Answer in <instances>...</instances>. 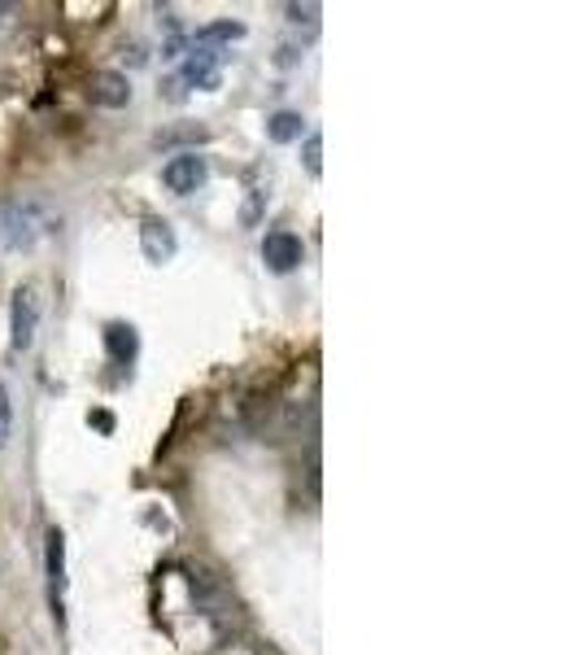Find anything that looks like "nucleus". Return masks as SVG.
I'll return each instance as SVG.
<instances>
[{"instance_id":"10","label":"nucleus","mask_w":580,"mask_h":655,"mask_svg":"<svg viewBox=\"0 0 580 655\" xmlns=\"http://www.w3.org/2000/svg\"><path fill=\"white\" fill-rule=\"evenodd\" d=\"M240 35H245V27L231 22V18H222V22H210V27H201V31L193 35V49H210V53H215L218 44H231V40H240Z\"/></svg>"},{"instance_id":"6","label":"nucleus","mask_w":580,"mask_h":655,"mask_svg":"<svg viewBox=\"0 0 580 655\" xmlns=\"http://www.w3.org/2000/svg\"><path fill=\"white\" fill-rule=\"evenodd\" d=\"M87 96L101 105V110H123L132 101V83L123 71H96L87 79Z\"/></svg>"},{"instance_id":"2","label":"nucleus","mask_w":580,"mask_h":655,"mask_svg":"<svg viewBox=\"0 0 580 655\" xmlns=\"http://www.w3.org/2000/svg\"><path fill=\"white\" fill-rule=\"evenodd\" d=\"M35 328H40V293L35 285H18L9 301V341L18 355L35 346Z\"/></svg>"},{"instance_id":"12","label":"nucleus","mask_w":580,"mask_h":655,"mask_svg":"<svg viewBox=\"0 0 580 655\" xmlns=\"http://www.w3.org/2000/svg\"><path fill=\"white\" fill-rule=\"evenodd\" d=\"M206 136H210L206 127H175V132H162V136H157L153 145H157V149H170V145H201Z\"/></svg>"},{"instance_id":"8","label":"nucleus","mask_w":580,"mask_h":655,"mask_svg":"<svg viewBox=\"0 0 580 655\" xmlns=\"http://www.w3.org/2000/svg\"><path fill=\"white\" fill-rule=\"evenodd\" d=\"M179 83L188 88H218V53L210 49H193L179 66Z\"/></svg>"},{"instance_id":"14","label":"nucleus","mask_w":580,"mask_h":655,"mask_svg":"<svg viewBox=\"0 0 580 655\" xmlns=\"http://www.w3.org/2000/svg\"><path fill=\"white\" fill-rule=\"evenodd\" d=\"M9 437H13V402H9V389L0 380V450L9 446Z\"/></svg>"},{"instance_id":"15","label":"nucleus","mask_w":580,"mask_h":655,"mask_svg":"<svg viewBox=\"0 0 580 655\" xmlns=\"http://www.w3.org/2000/svg\"><path fill=\"white\" fill-rule=\"evenodd\" d=\"M314 13H319V4H289L292 22H301V18H305V22H314Z\"/></svg>"},{"instance_id":"5","label":"nucleus","mask_w":580,"mask_h":655,"mask_svg":"<svg viewBox=\"0 0 580 655\" xmlns=\"http://www.w3.org/2000/svg\"><path fill=\"white\" fill-rule=\"evenodd\" d=\"M44 573H49L53 616L62 621V594H66V538H62V529H49V538H44Z\"/></svg>"},{"instance_id":"7","label":"nucleus","mask_w":580,"mask_h":655,"mask_svg":"<svg viewBox=\"0 0 580 655\" xmlns=\"http://www.w3.org/2000/svg\"><path fill=\"white\" fill-rule=\"evenodd\" d=\"M141 249H145L148 263H170V258H175V249H179L175 227H170L166 218L148 215L145 223H141Z\"/></svg>"},{"instance_id":"1","label":"nucleus","mask_w":580,"mask_h":655,"mask_svg":"<svg viewBox=\"0 0 580 655\" xmlns=\"http://www.w3.org/2000/svg\"><path fill=\"white\" fill-rule=\"evenodd\" d=\"M49 232V218L40 215L35 202H4L0 206V240L9 249H31Z\"/></svg>"},{"instance_id":"9","label":"nucleus","mask_w":580,"mask_h":655,"mask_svg":"<svg viewBox=\"0 0 580 655\" xmlns=\"http://www.w3.org/2000/svg\"><path fill=\"white\" fill-rule=\"evenodd\" d=\"M105 350H110V359L114 364H136V355H141V332L132 328V324H110L105 328Z\"/></svg>"},{"instance_id":"11","label":"nucleus","mask_w":580,"mask_h":655,"mask_svg":"<svg viewBox=\"0 0 580 655\" xmlns=\"http://www.w3.org/2000/svg\"><path fill=\"white\" fill-rule=\"evenodd\" d=\"M301 132H305V119H301V114H292V110H280V114H271V119H267V136H271L276 145H292V141H301Z\"/></svg>"},{"instance_id":"16","label":"nucleus","mask_w":580,"mask_h":655,"mask_svg":"<svg viewBox=\"0 0 580 655\" xmlns=\"http://www.w3.org/2000/svg\"><path fill=\"white\" fill-rule=\"evenodd\" d=\"M87 424H96L101 433H114V416H110V411H92V416H87Z\"/></svg>"},{"instance_id":"4","label":"nucleus","mask_w":580,"mask_h":655,"mask_svg":"<svg viewBox=\"0 0 580 655\" xmlns=\"http://www.w3.org/2000/svg\"><path fill=\"white\" fill-rule=\"evenodd\" d=\"M301 258H305V245H301V236L297 232H267V240H262V263L276 272V276H289L301 267Z\"/></svg>"},{"instance_id":"3","label":"nucleus","mask_w":580,"mask_h":655,"mask_svg":"<svg viewBox=\"0 0 580 655\" xmlns=\"http://www.w3.org/2000/svg\"><path fill=\"white\" fill-rule=\"evenodd\" d=\"M206 180H210V166H206V157H201L197 149H193V153H175V157L162 166V184H166L170 193H179V197L197 193Z\"/></svg>"},{"instance_id":"13","label":"nucleus","mask_w":580,"mask_h":655,"mask_svg":"<svg viewBox=\"0 0 580 655\" xmlns=\"http://www.w3.org/2000/svg\"><path fill=\"white\" fill-rule=\"evenodd\" d=\"M301 153H305V175H314V180H319V175H323V136H319V132H310Z\"/></svg>"}]
</instances>
